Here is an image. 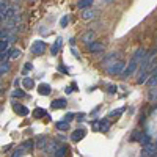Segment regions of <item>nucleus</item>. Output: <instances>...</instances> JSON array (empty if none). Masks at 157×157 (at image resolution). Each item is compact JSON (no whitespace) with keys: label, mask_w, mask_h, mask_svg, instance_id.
Returning <instances> with one entry per match:
<instances>
[{"label":"nucleus","mask_w":157,"mask_h":157,"mask_svg":"<svg viewBox=\"0 0 157 157\" xmlns=\"http://www.w3.org/2000/svg\"><path fill=\"white\" fill-rule=\"evenodd\" d=\"M107 90H109V93H110V94H115V93H116V87H115V85H110Z\"/></svg>","instance_id":"473e14b6"},{"label":"nucleus","mask_w":157,"mask_h":157,"mask_svg":"<svg viewBox=\"0 0 157 157\" xmlns=\"http://www.w3.org/2000/svg\"><path fill=\"white\" fill-rule=\"evenodd\" d=\"M146 83H148V85H149L151 88H153V87H157V71H156V72H153V74L149 76V80H148Z\"/></svg>","instance_id":"a211bd4d"},{"label":"nucleus","mask_w":157,"mask_h":157,"mask_svg":"<svg viewBox=\"0 0 157 157\" xmlns=\"http://www.w3.org/2000/svg\"><path fill=\"white\" fill-rule=\"evenodd\" d=\"M8 7V2H3V0H0V8H5Z\"/></svg>","instance_id":"f704fd0d"},{"label":"nucleus","mask_w":157,"mask_h":157,"mask_svg":"<svg viewBox=\"0 0 157 157\" xmlns=\"http://www.w3.org/2000/svg\"><path fill=\"white\" fill-rule=\"evenodd\" d=\"M91 5H93V0H78L77 2V7L80 8V10H90L91 8Z\"/></svg>","instance_id":"4468645a"},{"label":"nucleus","mask_w":157,"mask_h":157,"mask_svg":"<svg viewBox=\"0 0 157 157\" xmlns=\"http://www.w3.org/2000/svg\"><path fill=\"white\" fill-rule=\"evenodd\" d=\"M50 85H47V83H41V85L38 87V93L41 94V96H49L50 94Z\"/></svg>","instance_id":"f8f14e48"},{"label":"nucleus","mask_w":157,"mask_h":157,"mask_svg":"<svg viewBox=\"0 0 157 157\" xmlns=\"http://www.w3.org/2000/svg\"><path fill=\"white\" fill-rule=\"evenodd\" d=\"M8 71H10V63H8V61H2V63H0V72L7 74Z\"/></svg>","instance_id":"393cba45"},{"label":"nucleus","mask_w":157,"mask_h":157,"mask_svg":"<svg viewBox=\"0 0 157 157\" xmlns=\"http://www.w3.org/2000/svg\"><path fill=\"white\" fill-rule=\"evenodd\" d=\"M22 83H24V87L29 88V90L35 87V82H33V78H30V77H25L24 80H22Z\"/></svg>","instance_id":"5701e85b"},{"label":"nucleus","mask_w":157,"mask_h":157,"mask_svg":"<svg viewBox=\"0 0 157 157\" xmlns=\"http://www.w3.org/2000/svg\"><path fill=\"white\" fill-rule=\"evenodd\" d=\"M66 153H68V148L66 146H58V149L54 153V157H65Z\"/></svg>","instance_id":"f3484780"},{"label":"nucleus","mask_w":157,"mask_h":157,"mask_svg":"<svg viewBox=\"0 0 157 157\" xmlns=\"http://www.w3.org/2000/svg\"><path fill=\"white\" fill-rule=\"evenodd\" d=\"M68 22H69V16H63L61 21H60V25L61 27H66V25H68Z\"/></svg>","instance_id":"c756f323"},{"label":"nucleus","mask_w":157,"mask_h":157,"mask_svg":"<svg viewBox=\"0 0 157 157\" xmlns=\"http://www.w3.org/2000/svg\"><path fill=\"white\" fill-rule=\"evenodd\" d=\"M46 47H47V44L44 41H35L32 44V47H30V52L33 55H41L44 50H46Z\"/></svg>","instance_id":"7ed1b4c3"},{"label":"nucleus","mask_w":157,"mask_h":157,"mask_svg":"<svg viewBox=\"0 0 157 157\" xmlns=\"http://www.w3.org/2000/svg\"><path fill=\"white\" fill-rule=\"evenodd\" d=\"M57 149H58V143L54 140V142H49V143H47V146H46V149H44V153L52 154V153H55Z\"/></svg>","instance_id":"ddd939ff"},{"label":"nucleus","mask_w":157,"mask_h":157,"mask_svg":"<svg viewBox=\"0 0 157 157\" xmlns=\"http://www.w3.org/2000/svg\"><path fill=\"white\" fill-rule=\"evenodd\" d=\"M110 126H112V123L109 121V120H102L99 123V131H102V132H107L109 129H110Z\"/></svg>","instance_id":"dca6fc26"},{"label":"nucleus","mask_w":157,"mask_h":157,"mask_svg":"<svg viewBox=\"0 0 157 157\" xmlns=\"http://www.w3.org/2000/svg\"><path fill=\"white\" fill-rule=\"evenodd\" d=\"M96 16H98V11H96V10H91V8H90V10H85V11H83V13H82V18L85 19V21L94 19V18H96Z\"/></svg>","instance_id":"9d476101"},{"label":"nucleus","mask_w":157,"mask_h":157,"mask_svg":"<svg viewBox=\"0 0 157 157\" xmlns=\"http://www.w3.org/2000/svg\"><path fill=\"white\" fill-rule=\"evenodd\" d=\"M137 68H140V63H137V61L135 60H131V61H129V65L126 66V69H124V72H123V77H124V78H127V77H131L132 74H134V72H135L137 71Z\"/></svg>","instance_id":"f03ea898"},{"label":"nucleus","mask_w":157,"mask_h":157,"mask_svg":"<svg viewBox=\"0 0 157 157\" xmlns=\"http://www.w3.org/2000/svg\"><path fill=\"white\" fill-rule=\"evenodd\" d=\"M35 143H36V146H38L39 149L44 151V149H46V146H47V143H49V138H47L46 135H39V137L36 138Z\"/></svg>","instance_id":"0eeeda50"},{"label":"nucleus","mask_w":157,"mask_h":157,"mask_svg":"<svg viewBox=\"0 0 157 157\" xmlns=\"http://www.w3.org/2000/svg\"><path fill=\"white\" fill-rule=\"evenodd\" d=\"M33 116H35V118H43V116H47V112L46 110H44V109H35V110H33Z\"/></svg>","instance_id":"aec40b11"},{"label":"nucleus","mask_w":157,"mask_h":157,"mask_svg":"<svg viewBox=\"0 0 157 157\" xmlns=\"http://www.w3.org/2000/svg\"><path fill=\"white\" fill-rule=\"evenodd\" d=\"M65 91H66V94H71V93H72V87H68Z\"/></svg>","instance_id":"c9c22d12"},{"label":"nucleus","mask_w":157,"mask_h":157,"mask_svg":"<svg viewBox=\"0 0 157 157\" xmlns=\"http://www.w3.org/2000/svg\"><path fill=\"white\" fill-rule=\"evenodd\" d=\"M94 38H96V35H94V32L88 30V32H85V33L82 35V41H83V43H87L88 46H90L91 43H94Z\"/></svg>","instance_id":"423d86ee"},{"label":"nucleus","mask_w":157,"mask_h":157,"mask_svg":"<svg viewBox=\"0 0 157 157\" xmlns=\"http://www.w3.org/2000/svg\"><path fill=\"white\" fill-rule=\"evenodd\" d=\"M66 105H68V102H66V99H55L52 104H50V107H52L54 110H58V109H65Z\"/></svg>","instance_id":"1a4fd4ad"},{"label":"nucleus","mask_w":157,"mask_h":157,"mask_svg":"<svg viewBox=\"0 0 157 157\" xmlns=\"http://www.w3.org/2000/svg\"><path fill=\"white\" fill-rule=\"evenodd\" d=\"M58 71L60 72H68V68H65V65H58Z\"/></svg>","instance_id":"72a5a7b5"},{"label":"nucleus","mask_w":157,"mask_h":157,"mask_svg":"<svg viewBox=\"0 0 157 157\" xmlns=\"http://www.w3.org/2000/svg\"><path fill=\"white\" fill-rule=\"evenodd\" d=\"M13 110L16 112V113H19L21 116H25V115H29V109L24 107V105H21V104H13Z\"/></svg>","instance_id":"6e6552de"},{"label":"nucleus","mask_w":157,"mask_h":157,"mask_svg":"<svg viewBox=\"0 0 157 157\" xmlns=\"http://www.w3.org/2000/svg\"><path fill=\"white\" fill-rule=\"evenodd\" d=\"M116 61H120V60H118V54H116V52H113V54H110L109 57L102 61V68L109 69L110 66H113V65L116 63Z\"/></svg>","instance_id":"20e7f679"},{"label":"nucleus","mask_w":157,"mask_h":157,"mask_svg":"<svg viewBox=\"0 0 157 157\" xmlns=\"http://www.w3.org/2000/svg\"><path fill=\"white\" fill-rule=\"evenodd\" d=\"M61 41H63L61 38H57L55 44H54L52 47H50V52H52V55H57V54H58V50H60V47H61Z\"/></svg>","instance_id":"2eb2a0df"},{"label":"nucleus","mask_w":157,"mask_h":157,"mask_svg":"<svg viewBox=\"0 0 157 157\" xmlns=\"http://www.w3.org/2000/svg\"><path fill=\"white\" fill-rule=\"evenodd\" d=\"M88 49H90V52H93V54H96V52H102L104 50V44H101V43H98V41H94V43H91L88 46Z\"/></svg>","instance_id":"9b49d317"},{"label":"nucleus","mask_w":157,"mask_h":157,"mask_svg":"<svg viewBox=\"0 0 157 157\" xmlns=\"http://www.w3.org/2000/svg\"><path fill=\"white\" fill-rule=\"evenodd\" d=\"M123 112H124V107H123V109H120V110L110 112V115H109V116H112V118H118V116H120V115L123 113Z\"/></svg>","instance_id":"c85d7f7f"},{"label":"nucleus","mask_w":157,"mask_h":157,"mask_svg":"<svg viewBox=\"0 0 157 157\" xmlns=\"http://www.w3.org/2000/svg\"><path fill=\"white\" fill-rule=\"evenodd\" d=\"M24 153H25V151L19 146V148H18V149H16L14 153H13V156H11V157H22V156H24Z\"/></svg>","instance_id":"cd10ccee"},{"label":"nucleus","mask_w":157,"mask_h":157,"mask_svg":"<svg viewBox=\"0 0 157 157\" xmlns=\"http://www.w3.org/2000/svg\"><path fill=\"white\" fill-rule=\"evenodd\" d=\"M55 127H57L58 131H68V129H69V123H66V121H58L57 124H55Z\"/></svg>","instance_id":"412c9836"},{"label":"nucleus","mask_w":157,"mask_h":157,"mask_svg":"<svg viewBox=\"0 0 157 157\" xmlns=\"http://www.w3.org/2000/svg\"><path fill=\"white\" fill-rule=\"evenodd\" d=\"M8 39H0V52H7L8 50Z\"/></svg>","instance_id":"a878e982"},{"label":"nucleus","mask_w":157,"mask_h":157,"mask_svg":"<svg viewBox=\"0 0 157 157\" xmlns=\"http://www.w3.org/2000/svg\"><path fill=\"white\" fill-rule=\"evenodd\" d=\"M33 145H35V142H33V140H25V142H24V145H22V149H24V151H29V153H30V151L33 149Z\"/></svg>","instance_id":"6ab92c4d"},{"label":"nucleus","mask_w":157,"mask_h":157,"mask_svg":"<svg viewBox=\"0 0 157 157\" xmlns=\"http://www.w3.org/2000/svg\"><path fill=\"white\" fill-rule=\"evenodd\" d=\"M0 30H2V25H0Z\"/></svg>","instance_id":"4c0bfd02"},{"label":"nucleus","mask_w":157,"mask_h":157,"mask_svg":"<svg viewBox=\"0 0 157 157\" xmlns=\"http://www.w3.org/2000/svg\"><path fill=\"white\" fill-rule=\"evenodd\" d=\"M21 57V50L19 49H11L10 50V60H18Z\"/></svg>","instance_id":"4be33fe9"},{"label":"nucleus","mask_w":157,"mask_h":157,"mask_svg":"<svg viewBox=\"0 0 157 157\" xmlns=\"http://www.w3.org/2000/svg\"><path fill=\"white\" fill-rule=\"evenodd\" d=\"M126 69V65H124V61L120 60V61H116V63L113 66H110V68L107 69V72L110 76H118V74H123Z\"/></svg>","instance_id":"f257e3e1"},{"label":"nucleus","mask_w":157,"mask_h":157,"mask_svg":"<svg viewBox=\"0 0 157 157\" xmlns=\"http://www.w3.org/2000/svg\"><path fill=\"white\" fill-rule=\"evenodd\" d=\"M72 120H74V113H66V115H65V121H66V123H69V121H72Z\"/></svg>","instance_id":"2f4dec72"},{"label":"nucleus","mask_w":157,"mask_h":157,"mask_svg":"<svg viewBox=\"0 0 157 157\" xmlns=\"http://www.w3.org/2000/svg\"><path fill=\"white\" fill-rule=\"evenodd\" d=\"M13 98H25L24 90H21V88H14V91H13Z\"/></svg>","instance_id":"bb28decb"},{"label":"nucleus","mask_w":157,"mask_h":157,"mask_svg":"<svg viewBox=\"0 0 157 157\" xmlns=\"http://www.w3.org/2000/svg\"><path fill=\"white\" fill-rule=\"evenodd\" d=\"M32 69H33V65H32V63H25L24 68H22V72L25 74V72H29V71H32Z\"/></svg>","instance_id":"7c9ffc66"},{"label":"nucleus","mask_w":157,"mask_h":157,"mask_svg":"<svg viewBox=\"0 0 157 157\" xmlns=\"http://www.w3.org/2000/svg\"><path fill=\"white\" fill-rule=\"evenodd\" d=\"M142 135H143V132H142V131H135V132L132 134V137H131V142H140Z\"/></svg>","instance_id":"b1692460"},{"label":"nucleus","mask_w":157,"mask_h":157,"mask_svg":"<svg viewBox=\"0 0 157 157\" xmlns=\"http://www.w3.org/2000/svg\"><path fill=\"white\" fill-rule=\"evenodd\" d=\"M151 99H157V90L154 93H151Z\"/></svg>","instance_id":"e433bc0d"},{"label":"nucleus","mask_w":157,"mask_h":157,"mask_svg":"<svg viewBox=\"0 0 157 157\" xmlns=\"http://www.w3.org/2000/svg\"><path fill=\"white\" fill-rule=\"evenodd\" d=\"M85 135H87V131L83 127H78L77 131H74L71 134V140H72V142H80Z\"/></svg>","instance_id":"39448f33"}]
</instances>
